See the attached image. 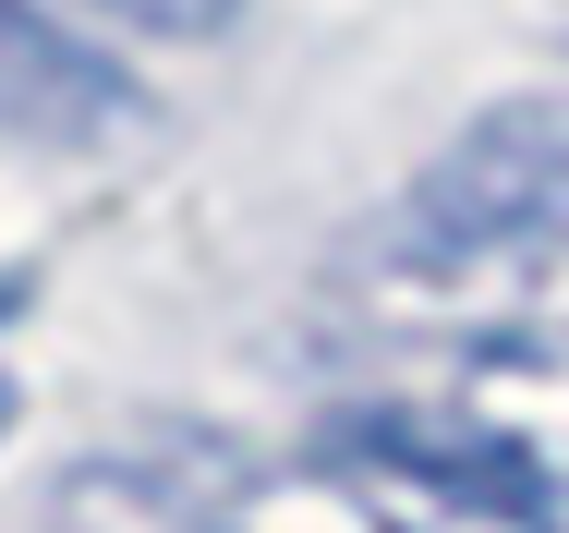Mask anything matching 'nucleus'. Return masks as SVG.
Returning a JSON list of instances; mask_svg holds the SVG:
<instances>
[{
	"mask_svg": "<svg viewBox=\"0 0 569 533\" xmlns=\"http://www.w3.org/2000/svg\"><path fill=\"white\" fill-rule=\"evenodd\" d=\"M412 230L449 255H509V243H558L569 230V98H509L472 121L449 158L425 170Z\"/></svg>",
	"mask_w": 569,
	"mask_h": 533,
	"instance_id": "obj_1",
	"label": "nucleus"
},
{
	"mask_svg": "<svg viewBox=\"0 0 569 533\" xmlns=\"http://www.w3.org/2000/svg\"><path fill=\"white\" fill-rule=\"evenodd\" d=\"M133 121L121 61H98L73 24H49L37 0H0V134H37V146H110Z\"/></svg>",
	"mask_w": 569,
	"mask_h": 533,
	"instance_id": "obj_2",
	"label": "nucleus"
},
{
	"mask_svg": "<svg viewBox=\"0 0 569 533\" xmlns=\"http://www.w3.org/2000/svg\"><path fill=\"white\" fill-rule=\"evenodd\" d=\"M194 533H400L376 510V485H328V473H291V485H242L219 497Z\"/></svg>",
	"mask_w": 569,
	"mask_h": 533,
	"instance_id": "obj_3",
	"label": "nucleus"
},
{
	"mask_svg": "<svg viewBox=\"0 0 569 533\" xmlns=\"http://www.w3.org/2000/svg\"><path fill=\"white\" fill-rule=\"evenodd\" d=\"M49 24H110V37H219L230 24V0H37Z\"/></svg>",
	"mask_w": 569,
	"mask_h": 533,
	"instance_id": "obj_4",
	"label": "nucleus"
},
{
	"mask_svg": "<svg viewBox=\"0 0 569 533\" xmlns=\"http://www.w3.org/2000/svg\"><path fill=\"white\" fill-rule=\"evenodd\" d=\"M12 304H24V279H12V267H0V316H12Z\"/></svg>",
	"mask_w": 569,
	"mask_h": 533,
	"instance_id": "obj_5",
	"label": "nucleus"
}]
</instances>
